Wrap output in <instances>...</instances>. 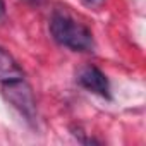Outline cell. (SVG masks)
Listing matches in <instances>:
<instances>
[{
  "mask_svg": "<svg viewBox=\"0 0 146 146\" xmlns=\"http://www.w3.org/2000/svg\"><path fill=\"white\" fill-rule=\"evenodd\" d=\"M83 2L86 5H90V7H102L105 0H83Z\"/></svg>",
  "mask_w": 146,
  "mask_h": 146,
  "instance_id": "cell-5",
  "label": "cell"
},
{
  "mask_svg": "<svg viewBox=\"0 0 146 146\" xmlns=\"http://www.w3.org/2000/svg\"><path fill=\"white\" fill-rule=\"evenodd\" d=\"M5 16V2L4 0H0V19Z\"/></svg>",
  "mask_w": 146,
  "mask_h": 146,
  "instance_id": "cell-6",
  "label": "cell"
},
{
  "mask_svg": "<svg viewBox=\"0 0 146 146\" xmlns=\"http://www.w3.org/2000/svg\"><path fill=\"white\" fill-rule=\"evenodd\" d=\"M78 81L83 88H86L88 91L91 93H96L100 96H108V91H110V86H108V79L103 72L98 69V67H93V65H88L84 69H81L79 76H78Z\"/></svg>",
  "mask_w": 146,
  "mask_h": 146,
  "instance_id": "cell-3",
  "label": "cell"
},
{
  "mask_svg": "<svg viewBox=\"0 0 146 146\" xmlns=\"http://www.w3.org/2000/svg\"><path fill=\"white\" fill-rule=\"evenodd\" d=\"M24 72L19 67V64L12 58L11 53H7L4 48H0V86H5L16 81H23Z\"/></svg>",
  "mask_w": 146,
  "mask_h": 146,
  "instance_id": "cell-4",
  "label": "cell"
},
{
  "mask_svg": "<svg viewBox=\"0 0 146 146\" xmlns=\"http://www.w3.org/2000/svg\"><path fill=\"white\" fill-rule=\"evenodd\" d=\"M50 33H52V38L58 45L72 52H93L95 50V38L91 31L84 24L74 21L65 14H53L50 21Z\"/></svg>",
  "mask_w": 146,
  "mask_h": 146,
  "instance_id": "cell-1",
  "label": "cell"
},
{
  "mask_svg": "<svg viewBox=\"0 0 146 146\" xmlns=\"http://www.w3.org/2000/svg\"><path fill=\"white\" fill-rule=\"evenodd\" d=\"M24 2H28V4H38L40 0H24Z\"/></svg>",
  "mask_w": 146,
  "mask_h": 146,
  "instance_id": "cell-7",
  "label": "cell"
},
{
  "mask_svg": "<svg viewBox=\"0 0 146 146\" xmlns=\"http://www.w3.org/2000/svg\"><path fill=\"white\" fill-rule=\"evenodd\" d=\"M2 88L4 96L7 98V102L21 113L26 117V120H35L36 117V103H35V96L33 91L29 88V84L26 83V79L23 81H16Z\"/></svg>",
  "mask_w": 146,
  "mask_h": 146,
  "instance_id": "cell-2",
  "label": "cell"
}]
</instances>
